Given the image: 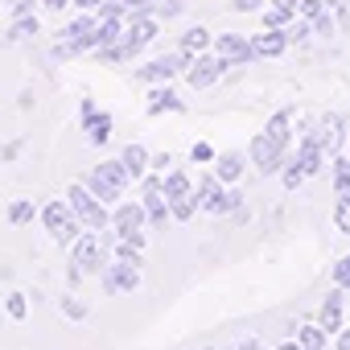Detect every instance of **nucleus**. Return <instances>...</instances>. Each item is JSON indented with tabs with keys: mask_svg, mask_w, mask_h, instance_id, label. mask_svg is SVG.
Here are the masks:
<instances>
[{
	"mask_svg": "<svg viewBox=\"0 0 350 350\" xmlns=\"http://www.w3.org/2000/svg\"><path fill=\"white\" fill-rule=\"evenodd\" d=\"M66 202H70V211L79 215V223L87 227V231H107L111 227V215H107V202H99L83 182L79 186H70V194H66Z\"/></svg>",
	"mask_w": 350,
	"mask_h": 350,
	"instance_id": "obj_8",
	"label": "nucleus"
},
{
	"mask_svg": "<svg viewBox=\"0 0 350 350\" xmlns=\"http://www.w3.org/2000/svg\"><path fill=\"white\" fill-rule=\"evenodd\" d=\"M5 309H9V317H13V321H21V317L29 313V305H25V293H9Z\"/></svg>",
	"mask_w": 350,
	"mask_h": 350,
	"instance_id": "obj_31",
	"label": "nucleus"
},
{
	"mask_svg": "<svg viewBox=\"0 0 350 350\" xmlns=\"http://www.w3.org/2000/svg\"><path fill=\"white\" fill-rule=\"evenodd\" d=\"M211 42H215V38H211V29H206V25H190V29L182 33L178 50H182V54H190V58H198V54H206V50H211Z\"/></svg>",
	"mask_w": 350,
	"mask_h": 350,
	"instance_id": "obj_20",
	"label": "nucleus"
},
{
	"mask_svg": "<svg viewBox=\"0 0 350 350\" xmlns=\"http://www.w3.org/2000/svg\"><path fill=\"white\" fill-rule=\"evenodd\" d=\"M157 17H132L128 25H124V33L111 42V46H103L99 50V62H124V58H136L144 46H152L157 42Z\"/></svg>",
	"mask_w": 350,
	"mask_h": 350,
	"instance_id": "obj_3",
	"label": "nucleus"
},
{
	"mask_svg": "<svg viewBox=\"0 0 350 350\" xmlns=\"http://www.w3.org/2000/svg\"><path fill=\"white\" fill-rule=\"evenodd\" d=\"M338 350H350V325H346V329L338 334Z\"/></svg>",
	"mask_w": 350,
	"mask_h": 350,
	"instance_id": "obj_39",
	"label": "nucleus"
},
{
	"mask_svg": "<svg viewBox=\"0 0 350 350\" xmlns=\"http://www.w3.org/2000/svg\"><path fill=\"white\" fill-rule=\"evenodd\" d=\"M334 284H338V288H346V293H350V256H346V260H338V264H334Z\"/></svg>",
	"mask_w": 350,
	"mask_h": 350,
	"instance_id": "obj_33",
	"label": "nucleus"
},
{
	"mask_svg": "<svg viewBox=\"0 0 350 350\" xmlns=\"http://www.w3.org/2000/svg\"><path fill=\"white\" fill-rule=\"evenodd\" d=\"M178 13H186V5H182V0H169V5H157V21H169V17H178Z\"/></svg>",
	"mask_w": 350,
	"mask_h": 350,
	"instance_id": "obj_34",
	"label": "nucleus"
},
{
	"mask_svg": "<svg viewBox=\"0 0 350 350\" xmlns=\"http://www.w3.org/2000/svg\"><path fill=\"white\" fill-rule=\"evenodd\" d=\"M116 235H103V231H83L70 247V268H79L83 276H99L111 260H107V243H111Z\"/></svg>",
	"mask_w": 350,
	"mask_h": 350,
	"instance_id": "obj_4",
	"label": "nucleus"
},
{
	"mask_svg": "<svg viewBox=\"0 0 350 350\" xmlns=\"http://www.w3.org/2000/svg\"><path fill=\"white\" fill-rule=\"evenodd\" d=\"M99 25V13H83V17H75L66 29H62V38H83V33H91Z\"/></svg>",
	"mask_w": 350,
	"mask_h": 350,
	"instance_id": "obj_27",
	"label": "nucleus"
},
{
	"mask_svg": "<svg viewBox=\"0 0 350 350\" xmlns=\"http://www.w3.org/2000/svg\"><path fill=\"white\" fill-rule=\"evenodd\" d=\"M9 223H17V227L33 223V202H29V198H17V202L9 206Z\"/></svg>",
	"mask_w": 350,
	"mask_h": 350,
	"instance_id": "obj_29",
	"label": "nucleus"
},
{
	"mask_svg": "<svg viewBox=\"0 0 350 350\" xmlns=\"http://www.w3.org/2000/svg\"><path fill=\"white\" fill-rule=\"evenodd\" d=\"M42 29V21L33 17V13H21L13 25H9V33H5V42H25V38H33Z\"/></svg>",
	"mask_w": 350,
	"mask_h": 350,
	"instance_id": "obj_25",
	"label": "nucleus"
},
{
	"mask_svg": "<svg viewBox=\"0 0 350 350\" xmlns=\"http://www.w3.org/2000/svg\"><path fill=\"white\" fill-rule=\"evenodd\" d=\"M42 5H46V9H50V13H62V9H66V5H75V0H42Z\"/></svg>",
	"mask_w": 350,
	"mask_h": 350,
	"instance_id": "obj_38",
	"label": "nucleus"
},
{
	"mask_svg": "<svg viewBox=\"0 0 350 350\" xmlns=\"http://www.w3.org/2000/svg\"><path fill=\"white\" fill-rule=\"evenodd\" d=\"M75 5H79V9H99L103 0H75Z\"/></svg>",
	"mask_w": 350,
	"mask_h": 350,
	"instance_id": "obj_40",
	"label": "nucleus"
},
{
	"mask_svg": "<svg viewBox=\"0 0 350 350\" xmlns=\"http://www.w3.org/2000/svg\"><path fill=\"white\" fill-rule=\"evenodd\" d=\"M288 21H297V0H276L264 9V29H284Z\"/></svg>",
	"mask_w": 350,
	"mask_h": 350,
	"instance_id": "obj_23",
	"label": "nucleus"
},
{
	"mask_svg": "<svg viewBox=\"0 0 350 350\" xmlns=\"http://www.w3.org/2000/svg\"><path fill=\"white\" fill-rule=\"evenodd\" d=\"M288 144H293V111L280 107V111L264 124V132L252 140L247 161H252L260 173H280L284 161H288Z\"/></svg>",
	"mask_w": 350,
	"mask_h": 350,
	"instance_id": "obj_1",
	"label": "nucleus"
},
{
	"mask_svg": "<svg viewBox=\"0 0 350 350\" xmlns=\"http://www.w3.org/2000/svg\"><path fill=\"white\" fill-rule=\"evenodd\" d=\"M346 132H350V124H346L338 111H329V116H321V120H317V136H321V148H325L329 157H338V148H342Z\"/></svg>",
	"mask_w": 350,
	"mask_h": 350,
	"instance_id": "obj_14",
	"label": "nucleus"
},
{
	"mask_svg": "<svg viewBox=\"0 0 350 350\" xmlns=\"http://www.w3.org/2000/svg\"><path fill=\"white\" fill-rule=\"evenodd\" d=\"M206 350H215V346H206Z\"/></svg>",
	"mask_w": 350,
	"mask_h": 350,
	"instance_id": "obj_42",
	"label": "nucleus"
},
{
	"mask_svg": "<svg viewBox=\"0 0 350 350\" xmlns=\"http://www.w3.org/2000/svg\"><path fill=\"white\" fill-rule=\"evenodd\" d=\"M252 50H256V58H280L288 50V33L284 29H264V33L252 38Z\"/></svg>",
	"mask_w": 350,
	"mask_h": 350,
	"instance_id": "obj_19",
	"label": "nucleus"
},
{
	"mask_svg": "<svg viewBox=\"0 0 350 350\" xmlns=\"http://www.w3.org/2000/svg\"><path fill=\"white\" fill-rule=\"evenodd\" d=\"M120 161H124V169H128V178H132V182H144V169H148L152 157H148L144 144H128V148L120 152Z\"/></svg>",
	"mask_w": 350,
	"mask_h": 350,
	"instance_id": "obj_21",
	"label": "nucleus"
},
{
	"mask_svg": "<svg viewBox=\"0 0 350 350\" xmlns=\"http://www.w3.org/2000/svg\"><path fill=\"white\" fill-rule=\"evenodd\" d=\"M321 161H325V148H321V136H317V128L313 132H305L301 140H297V152L284 161V169H280V178H284V190H297V186H305L313 173L321 169Z\"/></svg>",
	"mask_w": 350,
	"mask_h": 350,
	"instance_id": "obj_2",
	"label": "nucleus"
},
{
	"mask_svg": "<svg viewBox=\"0 0 350 350\" xmlns=\"http://www.w3.org/2000/svg\"><path fill=\"white\" fill-rule=\"evenodd\" d=\"M99 284H103V293H107V297L132 293V288L140 284V268H136V264H128V260H111V264L99 272Z\"/></svg>",
	"mask_w": 350,
	"mask_h": 350,
	"instance_id": "obj_12",
	"label": "nucleus"
},
{
	"mask_svg": "<svg viewBox=\"0 0 350 350\" xmlns=\"http://www.w3.org/2000/svg\"><path fill=\"white\" fill-rule=\"evenodd\" d=\"M194 211H198V198H194V194H190V198H178V202H169V215L178 219V223H190Z\"/></svg>",
	"mask_w": 350,
	"mask_h": 350,
	"instance_id": "obj_28",
	"label": "nucleus"
},
{
	"mask_svg": "<svg viewBox=\"0 0 350 350\" xmlns=\"http://www.w3.org/2000/svg\"><path fill=\"white\" fill-rule=\"evenodd\" d=\"M342 309H346V288L334 284L329 297L321 301V321H317V325H321L325 334H342V329H346V325H342Z\"/></svg>",
	"mask_w": 350,
	"mask_h": 350,
	"instance_id": "obj_16",
	"label": "nucleus"
},
{
	"mask_svg": "<svg viewBox=\"0 0 350 350\" xmlns=\"http://www.w3.org/2000/svg\"><path fill=\"white\" fill-rule=\"evenodd\" d=\"M215 157H219V152H215L211 144H194V148H190V161H194V165H206V161H215Z\"/></svg>",
	"mask_w": 350,
	"mask_h": 350,
	"instance_id": "obj_35",
	"label": "nucleus"
},
{
	"mask_svg": "<svg viewBox=\"0 0 350 350\" xmlns=\"http://www.w3.org/2000/svg\"><path fill=\"white\" fill-rule=\"evenodd\" d=\"M83 128H87V140L91 144H107L111 140V116L107 111H95L91 99H83Z\"/></svg>",
	"mask_w": 350,
	"mask_h": 350,
	"instance_id": "obj_15",
	"label": "nucleus"
},
{
	"mask_svg": "<svg viewBox=\"0 0 350 350\" xmlns=\"http://www.w3.org/2000/svg\"><path fill=\"white\" fill-rule=\"evenodd\" d=\"M264 9V0H235V13H256Z\"/></svg>",
	"mask_w": 350,
	"mask_h": 350,
	"instance_id": "obj_37",
	"label": "nucleus"
},
{
	"mask_svg": "<svg viewBox=\"0 0 350 350\" xmlns=\"http://www.w3.org/2000/svg\"><path fill=\"white\" fill-rule=\"evenodd\" d=\"M227 70H231V58H223V54H198L194 66L186 70V79H190L194 91H202V87H215Z\"/></svg>",
	"mask_w": 350,
	"mask_h": 350,
	"instance_id": "obj_11",
	"label": "nucleus"
},
{
	"mask_svg": "<svg viewBox=\"0 0 350 350\" xmlns=\"http://www.w3.org/2000/svg\"><path fill=\"white\" fill-rule=\"evenodd\" d=\"M194 198H198V211H206V215H231V211H239V206H243V194H239V190H231V186H223L215 173L198 178Z\"/></svg>",
	"mask_w": 350,
	"mask_h": 350,
	"instance_id": "obj_6",
	"label": "nucleus"
},
{
	"mask_svg": "<svg viewBox=\"0 0 350 350\" xmlns=\"http://www.w3.org/2000/svg\"><path fill=\"white\" fill-rule=\"evenodd\" d=\"M243 169H247V152H219L215 157V178L223 182V186H235L239 178H243Z\"/></svg>",
	"mask_w": 350,
	"mask_h": 350,
	"instance_id": "obj_18",
	"label": "nucleus"
},
{
	"mask_svg": "<svg viewBox=\"0 0 350 350\" xmlns=\"http://www.w3.org/2000/svg\"><path fill=\"white\" fill-rule=\"evenodd\" d=\"M276 350H301V342H297V338H288V342H284V346H276Z\"/></svg>",
	"mask_w": 350,
	"mask_h": 350,
	"instance_id": "obj_41",
	"label": "nucleus"
},
{
	"mask_svg": "<svg viewBox=\"0 0 350 350\" xmlns=\"http://www.w3.org/2000/svg\"><path fill=\"white\" fill-rule=\"evenodd\" d=\"M329 165H334V194H338V202H334V227L342 235H350V157L338 152V157H329Z\"/></svg>",
	"mask_w": 350,
	"mask_h": 350,
	"instance_id": "obj_9",
	"label": "nucleus"
},
{
	"mask_svg": "<svg viewBox=\"0 0 350 350\" xmlns=\"http://www.w3.org/2000/svg\"><path fill=\"white\" fill-rule=\"evenodd\" d=\"M325 9H329V0H297V17H305V21H317Z\"/></svg>",
	"mask_w": 350,
	"mask_h": 350,
	"instance_id": "obj_30",
	"label": "nucleus"
},
{
	"mask_svg": "<svg viewBox=\"0 0 350 350\" xmlns=\"http://www.w3.org/2000/svg\"><path fill=\"white\" fill-rule=\"evenodd\" d=\"M62 313H66L70 321H83V317H87V305H83L79 297H62Z\"/></svg>",
	"mask_w": 350,
	"mask_h": 350,
	"instance_id": "obj_32",
	"label": "nucleus"
},
{
	"mask_svg": "<svg viewBox=\"0 0 350 350\" xmlns=\"http://www.w3.org/2000/svg\"><path fill=\"white\" fill-rule=\"evenodd\" d=\"M161 190H165V198H169V202H178V198H190V194H194V186H190V178H186L182 169L161 173Z\"/></svg>",
	"mask_w": 350,
	"mask_h": 350,
	"instance_id": "obj_22",
	"label": "nucleus"
},
{
	"mask_svg": "<svg viewBox=\"0 0 350 350\" xmlns=\"http://www.w3.org/2000/svg\"><path fill=\"white\" fill-rule=\"evenodd\" d=\"M144 227H148V215H144L140 202H120V206H116V215H111V235H116V239L144 235Z\"/></svg>",
	"mask_w": 350,
	"mask_h": 350,
	"instance_id": "obj_13",
	"label": "nucleus"
},
{
	"mask_svg": "<svg viewBox=\"0 0 350 350\" xmlns=\"http://www.w3.org/2000/svg\"><path fill=\"white\" fill-rule=\"evenodd\" d=\"M215 50H219L223 58H231V66H243V62H252V58H256L252 38H243V33H223V38L215 42Z\"/></svg>",
	"mask_w": 350,
	"mask_h": 350,
	"instance_id": "obj_17",
	"label": "nucleus"
},
{
	"mask_svg": "<svg viewBox=\"0 0 350 350\" xmlns=\"http://www.w3.org/2000/svg\"><path fill=\"white\" fill-rule=\"evenodd\" d=\"M194 66V58L190 54H182V50H173V54H161V58H152L148 66H140L136 70V83H148V87H161V83H169L178 70H190Z\"/></svg>",
	"mask_w": 350,
	"mask_h": 350,
	"instance_id": "obj_10",
	"label": "nucleus"
},
{
	"mask_svg": "<svg viewBox=\"0 0 350 350\" xmlns=\"http://www.w3.org/2000/svg\"><path fill=\"white\" fill-rule=\"evenodd\" d=\"M128 182H132V178H128V169H124V161L116 157V161H99V165L87 173V182H83V186H87L99 202H120Z\"/></svg>",
	"mask_w": 350,
	"mask_h": 350,
	"instance_id": "obj_5",
	"label": "nucleus"
},
{
	"mask_svg": "<svg viewBox=\"0 0 350 350\" xmlns=\"http://www.w3.org/2000/svg\"><path fill=\"white\" fill-rule=\"evenodd\" d=\"M42 227H46V231L54 235V243H62V247L75 243V239L87 231V227L79 223V215L70 211V202H62V198H54V202L42 206Z\"/></svg>",
	"mask_w": 350,
	"mask_h": 350,
	"instance_id": "obj_7",
	"label": "nucleus"
},
{
	"mask_svg": "<svg viewBox=\"0 0 350 350\" xmlns=\"http://www.w3.org/2000/svg\"><path fill=\"white\" fill-rule=\"evenodd\" d=\"M186 103L173 95L169 87H152V95H148V116H161V111H182Z\"/></svg>",
	"mask_w": 350,
	"mask_h": 350,
	"instance_id": "obj_24",
	"label": "nucleus"
},
{
	"mask_svg": "<svg viewBox=\"0 0 350 350\" xmlns=\"http://www.w3.org/2000/svg\"><path fill=\"white\" fill-rule=\"evenodd\" d=\"M325 338H329V334H325L321 325H301V329H297L301 350H321V346H325Z\"/></svg>",
	"mask_w": 350,
	"mask_h": 350,
	"instance_id": "obj_26",
	"label": "nucleus"
},
{
	"mask_svg": "<svg viewBox=\"0 0 350 350\" xmlns=\"http://www.w3.org/2000/svg\"><path fill=\"white\" fill-rule=\"evenodd\" d=\"M148 165H152L157 173H169V169H173V152H157V157H152Z\"/></svg>",
	"mask_w": 350,
	"mask_h": 350,
	"instance_id": "obj_36",
	"label": "nucleus"
}]
</instances>
